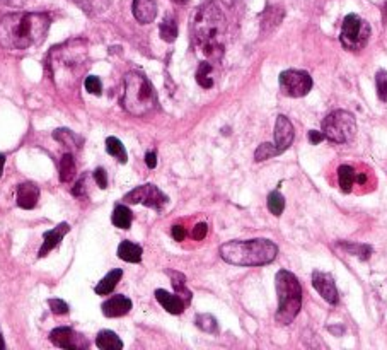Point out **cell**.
I'll return each instance as SVG.
<instances>
[{"label":"cell","instance_id":"cell-2","mask_svg":"<svg viewBox=\"0 0 387 350\" xmlns=\"http://www.w3.org/2000/svg\"><path fill=\"white\" fill-rule=\"evenodd\" d=\"M226 29V16L219 3H204L193 19V43L197 50L208 58L222 57Z\"/></svg>","mask_w":387,"mask_h":350},{"label":"cell","instance_id":"cell-20","mask_svg":"<svg viewBox=\"0 0 387 350\" xmlns=\"http://www.w3.org/2000/svg\"><path fill=\"white\" fill-rule=\"evenodd\" d=\"M118 256L128 263H138L142 260V248L132 241H121L118 246Z\"/></svg>","mask_w":387,"mask_h":350},{"label":"cell","instance_id":"cell-32","mask_svg":"<svg viewBox=\"0 0 387 350\" xmlns=\"http://www.w3.org/2000/svg\"><path fill=\"white\" fill-rule=\"evenodd\" d=\"M273 156H278V150H276V147L273 143H261L260 147L256 149V152H254V161H258V163H261V161L264 159H270V157Z\"/></svg>","mask_w":387,"mask_h":350},{"label":"cell","instance_id":"cell-17","mask_svg":"<svg viewBox=\"0 0 387 350\" xmlns=\"http://www.w3.org/2000/svg\"><path fill=\"white\" fill-rule=\"evenodd\" d=\"M39 200V188L35 183H21L17 186V205L21 209L31 210L36 207Z\"/></svg>","mask_w":387,"mask_h":350},{"label":"cell","instance_id":"cell-21","mask_svg":"<svg viewBox=\"0 0 387 350\" xmlns=\"http://www.w3.org/2000/svg\"><path fill=\"white\" fill-rule=\"evenodd\" d=\"M121 277H123V272H121V268L111 270L105 279L101 280V282L98 283V286H96V294H99V296H108V294H111L114 290V287H116L118 282L121 280Z\"/></svg>","mask_w":387,"mask_h":350},{"label":"cell","instance_id":"cell-16","mask_svg":"<svg viewBox=\"0 0 387 350\" xmlns=\"http://www.w3.org/2000/svg\"><path fill=\"white\" fill-rule=\"evenodd\" d=\"M132 10L140 24H149L157 16V2L156 0H134Z\"/></svg>","mask_w":387,"mask_h":350},{"label":"cell","instance_id":"cell-11","mask_svg":"<svg viewBox=\"0 0 387 350\" xmlns=\"http://www.w3.org/2000/svg\"><path fill=\"white\" fill-rule=\"evenodd\" d=\"M50 342L57 347L65 349V350H80L89 347V342L84 335L77 333L72 328H55L50 333Z\"/></svg>","mask_w":387,"mask_h":350},{"label":"cell","instance_id":"cell-43","mask_svg":"<svg viewBox=\"0 0 387 350\" xmlns=\"http://www.w3.org/2000/svg\"><path fill=\"white\" fill-rule=\"evenodd\" d=\"M3 164H6V156L0 154V178H2V173H3Z\"/></svg>","mask_w":387,"mask_h":350},{"label":"cell","instance_id":"cell-31","mask_svg":"<svg viewBox=\"0 0 387 350\" xmlns=\"http://www.w3.org/2000/svg\"><path fill=\"white\" fill-rule=\"evenodd\" d=\"M195 322H197V326L200 328V330L206 331V333H215V331L219 330L217 320L213 318L212 315H198Z\"/></svg>","mask_w":387,"mask_h":350},{"label":"cell","instance_id":"cell-46","mask_svg":"<svg viewBox=\"0 0 387 350\" xmlns=\"http://www.w3.org/2000/svg\"><path fill=\"white\" fill-rule=\"evenodd\" d=\"M178 2H179V3H184V2H186V0H178Z\"/></svg>","mask_w":387,"mask_h":350},{"label":"cell","instance_id":"cell-15","mask_svg":"<svg viewBox=\"0 0 387 350\" xmlns=\"http://www.w3.org/2000/svg\"><path fill=\"white\" fill-rule=\"evenodd\" d=\"M101 309L102 315L108 316V318H120V316H125L127 313H130L132 301L125 296H113L111 299L102 303Z\"/></svg>","mask_w":387,"mask_h":350},{"label":"cell","instance_id":"cell-25","mask_svg":"<svg viewBox=\"0 0 387 350\" xmlns=\"http://www.w3.org/2000/svg\"><path fill=\"white\" fill-rule=\"evenodd\" d=\"M212 73H213L212 64H208V62H201L197 72V82L200 84L204 89H210V87H213V84H215Z\"/></svg>","mask_w":387,"mask_h":350},{"label":"cell","instance_id":"cell-37","mask_svg":"<svg viewBox=\"0 0 387 350\" xmlns=\"http://www.w3.org/2000/svg\"><path fill=\"white\" fill-rule=\"evenodd\" d=\"M94 182L98 183V186L101 190H106L108 188V178H106V171L102 168H98L94 171Z\"/></svg>","mask_w":387,"mask_h":350},{"label":"cell","instance_id":"cell-35","mask_svg":"<svg viewBox=\"0 0 387 350\" xmlns=\"http://www.w3.org/2000/svg\"><path fill=\"white\" fill-rule=\"evenodd\" d=\"M84 87H86V91H89L91 94L99 96L102 91V82H101V79H99L98 76H89V77H86Z\"/></svg>","mask_w":387,"mask_h":350},{"label":"cell","instance_id":"cell-42","mask_svg":"<svg viewBox=\"0 0 387 350\" xmlns=\"http://www.w3.org/2000/svg\"><path fill=\"white\" fill-rule=\"evenodd\" d=\"M72 193L75 195V197H79V195H84V178L79 180V182L75 183V186H73Z\"/></svg>","mask_w":387,"mask_h":350},{"label":"cell","instance_id":"cell-5","mask_svg":"<svg viewBox=\"0 0 387 350\" xmlns=\"http://www.w3.org/2000/svg\"><path fill=\"white\" fill-rule=\"evenodd\" d=\"M121 105L130 115L135 116H145L157 108V93L143 73H127Z\"/></svg>","mask_w":387,"mask_h":350},{"label":"cell","instance_id":"cell-9","mask_svg":"<svg viewBox=\"0 0 387 350\" xmlns=\"http://www.w3.org/2000/svg\"><path fill=\"white\" fill-rule=\"evenodd\" d=\"M280 89L290 98H304L312 89V77L304 70H285L280 73Z\"/></svg>","mask_w":387,"mask_h":350},{"label":"cell","instance_id":"cell-13","mask_svg":"<svg viewBox=\"0 0 387 350\" xmlns=\"http://www.w3.org/2000/svg\"><path fill=\"white\" fill-rule=\"evenodd\" d=\"M294 142V125L287 116L280 115L275 125V147L278 154L285 152Z\"/></svg>","mask_w":387,"mask_h":350},{"label":"cell","instance_id":"cell-33","mask_svg":"<svg viewBox=\"0 0 387 350\" xmlns=\"http://www.w3.org/2000/svg\"><path fill=\"white\" fill-rule=\"evenodd\" d=\"M375 86H377V96L381 101L387 103V72L381 70L375 76Z\"/></svg>","mask_w":387,"mask_h":350},{"label":"cell","instance_id":"cell-30","mask_svg":"<svg viewBox=\"0 0 387 350\" xmlns=\"http://www.w3.org/2000/svg\"><path fill=\"white\" fill-rule=\"evenodd\" d=\"M341 248H345L346 252L352 253V255H357L359 258H362V260H368L372 255V246L368 245H346V243H341Z\"/></svg>","mask_w":387,"mask_h":350},{"label":"cell","instance_id":"cell-36","mask_svg":"<svg viewBox=\"0 0 387 350\" xmlns=\"http://www.w3.org/2000/svg\"><path fill=\"white\" fill-rule=\"evenodd\" d=\"M48 306H50L55 315H67L70 311L69 304L62 299H48Z\"/></svg>","mask_w":387,"mask_h":350},{"label":"cell","instance_id":"cell-27","mask_svg":"<svg viewBox=\"0 0 387 350\" xmlns=\"http://www.w3.org/2000/svg\"><path fill=\"white\" fill-rule=\"evenodd\" d=\"M159 33H161V38L164 40V42L172 43L176 38H178V24H176V21L172 19V17H165V19L161 23Z\"/></svg>","mask_w":387,"mask_h":350},{"label":"cell","instance_id":"cell-29","mask_svg":"<svg viewBox=\"0 0 387 350\" xmlns=\"http://www.w3.org/2000/svg\"><path fill=\"white\" fill-rule=\"evenodd\" d=\"M268 209H270L273 216H282L283 209H285V198H283L280 191H271L268 195Z\"/></svg>","mask_w":387,"mask_h":350},{"label":"cell","instance_id":"cell-38","mask_svg":"<svg viewBox=\"0 0 387 350\" xmlns=\"http://www.w3.org/2000/svg\"><path fill=\"white\" fill-rule=\"evenodd\" d=\"M206 233H208V227H206V224L205 222H200V224H197L195 226V229H193V238L197 239V241H201V239L205 238Z\"/></svg>","mask_w":387,"mask_h":350},{"label":"cell","instance_id":"cell-1","mask_svg":"<svg viewBox=\"0 0 387 350\" xmlns=\"http://www.w3.org/2000/svg\"><path fill=\"white\" fill-rule=\"evenodd\" d=\"M50 17L43 12H12L0 19V45L6 50L21 51L45 42Z\"/></svg>","mask_w":387,"mask_h":350},{"label":"cell","instance_id":"cell-34","mask_svg":"<svg viewBox=\"0 0 387 350\" xmlns=\"http://www.w3.org/2000/svg\"><path fill=\"white\" fill-rule=\"evenodd\" d=\"M53 137L57 140H60V142L67 143V146H70V147H77V143H79V137H77L75 134H72L70 130H64V128L55 132Z\"/></svg>","mask_w":387,"mask_h":350},{"label":"cell","instance_id":"cell-10","mask_svg":"<svg viewBox=\"0 0 387 350\" xmlns=\"http://www.w3.org/2000/svg\"><path fill=\"white\" fill-rule=\"evenodd\" d=\"M123 200L128 202V204H142L145 207L162 210L168 205L169 198L156 185H150L149 183V185L137 186L135 190L128 191Z\"/></svg>","mask_w":387,"mask_h":350},{"label":"cell","instance_id":"cell-18","mask_svg":"<svg viewBox=\"0 0 387 350\" xmlns=\"http://www.w3.org/2000/svg\"><path fill=\"white\" fill-rule=\"evenodd\" d=\"M156 299L159 301V304L171 315H181L184 311V301L178 294H171L164 289H157L156 290Z\"/></svg>","mask_w":387,"mask_h":350},{"label":"cell","instance_id":"cell-40","mask_svg":"<svg viewBox=\"0 0 387 350\" xmlns=\"http://www.w3.org/2000/svg\"><path fill=\"white\" fill-rule=\"evenodd\" d=\"M326 139V135L323 134V132H319V130H311L309 132V140H311V143H321L323 140Z\"/></svg>","mask_w":387,"mask_h":350},{"label":"cell","instance_id":"cell-12","mask_svg":"<svg viewBox=\"0 0 387 350\" xmlns=\"http://www.w3.org/2000/svg\"><path fill=\"white\" fill-rule=\"evenodd\" d=\"M312 286L318 292L323 296L324 301H327L330 304L338 303V290L334 286V280L330 274H324V272H314L312 274Z\"/></svg>","mask_w":387,"mask_h":350},{"label":"cell","instance_id":"cell-3","mask_svg":"<svg viewBox=\"0 0 387 350\" xmlns=\"http://www.w3.org/2000/svg\"><path fill=\"white\" fill-rule=\"evenodd\" d=\"M87 60V50L84 42L65 43L51 51V72L60 89H69L77 82V77L84 72Z\"/></svg>","mask_w":387,"mask_h":350},{"label":"cell","instance_id":"cell-8","mask_svg":"<svg viewBox=\"0 0 387 350\" xmlns=\"http://www.w3.org/2000/svg\"><path fill=\"white\" fill-rule=\"evenodd\" d=\"M341 43L348 50H362L370 38V26L360 19L357 14H348L343 21L341 28Z\"/></svg>","mask_w":387,"mask_h":350},{"label":"cell","instance_id":"cell-7","mask_svg":"<svg viewBox=\"0 0 387 350\" xmlns=\"http://www.w3.org/2000/svg\"><path fill=\"white\" fill-rule=\"evenodd\" d=\"M357 123L355 116L345 110H336L330 113L323 121V134L334 143H346L355 137Z\"/></svg>","mask_w":387,"mask_h":350},{"label":"cell","instance_id":"cell-39","mask_svg":"<svg viewBox=\"0 0 387 350\" xmlns=\"http://www.w3.org/2000/svg\"><path fill=\"white\" fill-rule=\"evenodd\" d=\"M172 238L176 239V241H184V238H186V231H184L183 226H174L171 231Z\"/></svg>","mask_w":387,"mask_h":350},{"label":"cell","instance_id":"cell-14","mask_svg":"<svg viewBox=\"0 0 387 350\" xmlns=\"http://www.w3.org/2000/svg\"><path fill=\"white\" fill-rule=\"evenodd\" d=\"M69 231H70V226L67 222H62V224H58L57 227H53L51 231H46V233L43 234V246H42V250H39L38 256L39 258L46 256L48 253L55 248V246H58V243L64 239V236L67 234Z\"/></svg>","mask_w":387,"mask_h":350},{"label":"cell","instance_id":"cell-23","mask_svg":"<svg viewBox=\"0 0 387 350\" xmlns=\"http://www.w3.org/2000/svg\"><path fill=\"white\" fill-rule=\"evenodd\" d=\"M355 180H357V173H355V169L352 168V166L343 164V166H340V168H338V182H340L341 190L345 191V193L352 191Z\"/></svg>","mask_w":387,"mask_h":350},{"label":"cell","instance_id":"cell-45","mask_svg":"<svg viewBox=\"0 0 387 350\" xmlns=\"http://www.w3.org/2000/svg\"><path fill=\"white\" fill-rule=\"evenodd\" d=\"M3 349H6V342H3L2 333H0V350H3Z\"/></svg>","mask_w":387,"mask_h":350},{"label":"cell","instance_id":"cell-28","mask_svg":"<svg viewBox=\"0 0 387 350\" xmlns=\"http://www.w3.org/2000/svg\"><path fill=\"white\" fill-rule=\"evenodd\" d=\"M169 275L172 277V286H174L176 294L181 297L184 303H190L191 292L186 289V279H184V275L178 274V272H169Z\"/></svg>","mask_w":387,"mask_h":350},{"label":"cell","instance_id":"cell-24","mask_svg":"<svg viewBox=\"0 0 387 350\" xmlns=\"http://www.w3.org/2000/svg\"><path fill=\"white\" fill-rule=\"evenodd\" d=\"M106 150H108L109 156L116 157V159L120 161L121 164H125L128 161L127 149H125V146H123V143H121L120 139H116V137H108V139H106Z\"/></svg>","mask_w":387,"mask_h":350},{"label":"cell","instance_id":"cell-19","mask_svg":"<svg viewBox=\"0 0 387 350\" xmlns=\"http://www.w3.org/2000/svg\"><path fill=\"white\" fill-rule=\"evenodd\" d=\"M96 345H98V349H101V350H121L123 349V342H121V338L111 330L99 331L98 337H96Z\"/></svg>","mask_w":387,"mask_h":350},{"label":"cell","instance_id":"cell-44","mask_svg":"<svg viewBox=\"0 0 387 350\" xmlns=\"http://www.w3.org/2000/svg\"><path fill=\"white\" fill-rule=\"evenodd\" d=\"M357 180H359L360 185H363V183L367 182V176H365V175H359V176H357Z\"/></svg>","mask_w":387,"mask_h":350},{"label":"cell","instance_id":"cell-4","mask_svg":"<svg viewBox=\"0 0 387 350\" xmlns=\"http://www.w3.org/2000/svg\"><path fill=\"white\" fill-rule=\"evenodd\" d=\"M278 255V246L270 239H248L228 241L220 246V256L231 265L239 267H260L268 265Z\"/></svg>","mask_w":387,"mask_h":350},{"label":"cell","instance_id":"cell-41","mask_svg":"<svg viewBox=\"0 0 387 350\" xmlns=\"http://www.w3.org/2000/svg\"><path fill=\"white\" fill-rule=\"evenodd\" d=\"M145 164L149 166L150 169H154L157 166V154L156 152H147L145 154Z\"/></svg>","mask_w":387,"mask_h":350},{"label":"cell","instance_id":"cell-6","mask_svg":"<svg viewBox=\"0 0 387 350\" xmlns=\"http://www.w3.org/2000/svg\"><path fill=\"white\" fill-rule=\"evenodd\" d=\"M276 294H278V311L275 320L282 325H290L302 308V287L297 277L287 270L276 274Z\"/></svg>","mask_w":387,"mask_h":350},{"label":"cell","instance_id":"cell-26","mask_svg":"<svg viewBox=\"0 0 387 350\" xmlns=\"http://www.w3.org/2000/svg\"><path fill=\"white\" fill-rule=\"evenodd\" d=\"M75 176V161H73L72 154H64L60 161V182L69 183L70 180Z\"/></svg>","mask_w":387,"mask_h":350},{"label":"cell","instance_id":"cell-22","mask_svg":"<svg viewBox=\"0 0 387 350\" xmlns=\"http://www.w3.org/2000/svg\"><path fill=\"white\" fill-rule=\"evenodd\" d=\"M113 224L120 229H130L132 220H134V213L132 210L127 207V205H116L113 210V217H111Z\"/></svg>","mask_w":387,"mask_h":350}]
</instances>
